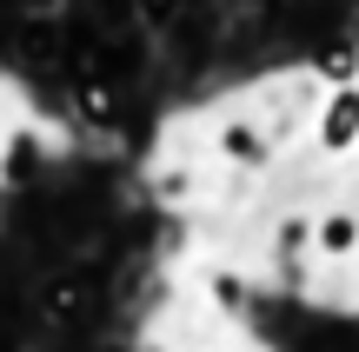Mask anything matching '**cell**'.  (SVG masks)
Wrapping results in <instances>:
<instances>
[{"label":"cell","mask_w":359,"mask_h":352,"mask_svg":"<svg viewBox=\"0 0 359 352\" xmlns=\"http://www.w3.org/2000/svg\"><path fill=\"white\" fill-rule=\"evenodd\" d=\"M353 66H359L353 47H326L320 53V80H333V87H339V80H353Z\"/></svg>","instance_id":"5"},{"label":"cell","mask_w":359,"mask_h":352,"mask_svg":"<svg viewBox=\"0 0 359 352\" xmlns=\"http://www.w3.org/2000/svg\"><path fill=\"white\" fill-rule=\"evenodd\" d=\"M313 133H320L326 153H346V146H359V87H353V80H339V87H333V100L320 106Z\"/></svg>","instance_id":"1"},{"label":"cell","mask_w":359,"mask_h":352,"mask_svg":"<svg viewBox=\"0 0 359 352\" xmlns=\"http://www.w3.org/2000/svg\"><path fill=\"white\" fill-rule=\"evenodd\" d=\"M80 113H87V120H114L120 113V93L114 87H80Z\"/></svg>","instance_id":"4"},{"label":"cell","mask_w":359,"mask_h":352,"mask_svg":"<svg viewBox=\"0 0 359 352\" xmlns=\"http://www.w3.org/2000/svg\"><path fill=\"white\" fill-rule=\"evenodd\" d=\"M213 300H219V306H240V300H246V286H240L233 273H213Z\"/></svg>","instance_id":"6"},{"label":"cell","mask_w":359,"mask_h":352,"mask_svg":"<svg viewBox=\"0 0 359 352\" xmlns=\"http://www.w3.org/2000/svg\"><path fill=\"white\" fill-rule=\"evenodd\" d=\"M313 246H320L326 260H346L359 246V213H320V220H313Z\"/></svg>","instance_id":"2"},{"label":"cell","mask_w":359,"mask_h":352,"mask_svg":"<svg viewBox=\"0 0 359 352\" xmlns=\"http://www.w3.org/2000/svg\"><path fill=\"white\" fill-rule=\"evenodd\" d=\"M219 160H233V167H259L266 160V133L259 127H246V120H233V127H219Z\"/></svg>","instance_id":"3"}]
</instances>
